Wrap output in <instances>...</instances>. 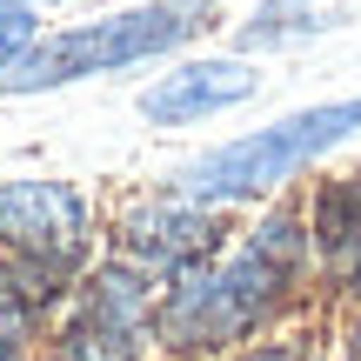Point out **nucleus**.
I'll return each mask as SVG.
<instances>
[{
	"instance_id": "f257e3e1",
	"label": "nucleus",
	"mask_w": 361,
	"mask_h": 361,
	"mask_svg": "<svg viewBox=\"0 0 361 361\" xmlns=\"http://www.w3.org/2000/svg\"><path fill=\"white\" fill-rule=\"evenodd\" d=\"M308 268H314L308 221L295 207H268L241 234V247H228L221 261H207V268L161 288L154 348L168 361H221V355L247 348L288 314Z\"/></svg>"
},
{
	"instance_id": "f03ea898",
	"label": "nucleus",
	"mask_w": 361,
	"mask_h": 361,
	"mask_svg": "<svg viewBox=\"0 0 361 361\" xmlns=\"http://www.w3.org/2000/svg\"><path fill=\"white\" fill-rule=\"evenodd\" d=\"M214 7L221 0H141V7L101 13V20L61 27V34H40V47L20 67L0 74V94H54V87H74V80H94V74H121V67L161 61L180 40L201 34L214 20Z\"/></svg>"
},
{
	"instance_id": "7ed1b4c3",
	"label": "nucleus",
	"mask_w": 361,
	"mask_h": 361,
	"mask_svg": "<svg viewBox=\"0 0 361 361\" xmlns=\"http://www.w3.org/2000/svg\"><path fill=\"white\" fill-rule=\"evenodd\" d=\"M361 134V94L355 101H322V107H295V114L268 121V128L241 134V141H221L207 154L180 161L174 168V194L194 207H234L274 194L281 180H295L301 168H314L322 154H335L341 141Z\"/></svg>"
},
{
	"instance_id": "20e7f679",
	"label": "nucleus",
	"mask_w": 361,
	"mask_h": 361,
	"mask_svg": "<svg viewBox=\"0 0 361 361\" xmlns=\"http://www.w3.org/2000/svg\"><path fill=\"white\" fill-rule=\"evenodd\" d=\"M161 288L128 261H94L40 335V361H147Z\"/></svg>"
},
{
	"instance_id": "39448f33",
	"label": "nucleus",
	"mask_w": 361,
	"mask_h": 361,
	"mask_svg": "<svg viewBox=\"0 0 361 361\" xmlns=\"http://www.w3.org/2000/svg\"><path fill=\"white\" fill-rule=\"evenodd\" d=\"M0 255L80 281L94 268V207L74 180L54 174H13L0 180Z\"/></svg>"
},
{
	"instance_id": "423d86ee",
	"label": "nucleus",
	"mask_w": 361,
	"mask_h": 361,
	"mask_svg": "<svg viewBox=\"0 0 361 361\" xmlns=\"http://www.w3.org/2000/svg\"><path fill=\"white\" fill-rule=\"evenodd\" d=\"M221 241H228V234H221V214H214V207L180 201L174 188L121 207V221H114V261L141 268L154 288H168V281H180V274L207 268V261H221V255H228Z\"/></svg>"
},
{
	"instance_id": "0eeeda50",
	"label": "nucleus",
	"mask_w": 361,
	"mask_h": 361,
	"mask_svg": "<svg viewBox=\"0 0 361 361\" xmlns=\"http://www.w3.org/2000/svg\"><path fill=\"white\" fill-rule=\"evenodd\" d=\"M261 74L241 61V54H214V61H180L174 74H161L154 87H141V121L154 128H194L207 114H228V107L255 101Z\"/></svg>"
},
{
	"instance_id": "6e6552de",
	"label": "nucleus",
	"mask_w": 361,
	"mask_h": 361,
	"mask_svg": "<svg viewBox=\"0 0 361 361\" xmlns=\"http://www.w3.org/2000/svg\"><path fill=\"white\" fill-rule=\"evenodd\" d=\"M308 241H314L322 274L341 288V295L361 301V174H341V180H322V188H314Z\"/></svg>"
},
{
	"instance_id": "1a4fd4ad",
	"label": "nucleus",
	"mask_w": 361,
	"mask_h": 361,
	"mask_svg": "<svg viewBox=\"0 0 361 361\" xmlns=\"http://www.w3.org/2000/svg\"><path fill=\"white\" fill-rule=\"evenodd\" d=\"M67 295H74V281L34 268V261L0 255V341H34L40 348V335L67 308Z\"/></svg>"
},
{
	"instance_id": "9d476101",
	"label": "nucleus",
	"mask_w": 361,
	"mask_h": 361,
	"mask_svg": "<svg viewBox=\"0 0 361 361\" xmlns=\"http://www.w3.org/2000/svg\"><path fill=\"white\" fill-rule=\"evenodd\" d=\"M341 13L328 7V0H261L255 13L241 20V47L247 54H261V47H295V40H314V34H328Z\"/></svg>"
},
{
	"instance_id": "9b49d317",
	"label": "nucleus",
	"mask_w": 361,
	"mask_h": 361,
	"mask_svg": "<svg viewBox=\"0 0 361 361\" xmlns=\"http://www.w3.org/2000/svg\"><path fill=\"white\" fill-rule=\"evenodd\" d=\"M34 47H40V13L20 7V0H0V74L20 67Z\"/></svg>"
},
{
	"instance_id": "f8f14e48",
	"label": "nucleus",
	"mask_w": 361,
	"mask_h": 361,
	"mask_svg": "<svg viewBox=\"0 0 361 361\" xmlns=\"http://www.w3.org/2000/svg\"><path fill=\"white\" fill-rule=\"evenodd\" d=\"M221 361H322V341L295 328V335H261V341H247V348H234Z\"/></svg>"
},
{
	"instance_id": "ddd939ff",
	"label": "nucleus",
	"mask_w": 361,
	"mask_h": 361,
	"mask_svg": "<svg viewBox=\"0 0 361 361\" xmlns=\"http://www.w3.org/2000/svg\"><path fill=\"white\" fill-rule=\"evenodd\" d=\"M335 361H361V308L348 314V328H341V355Z\"/></svg>"
},
{
	"instance_id": "4468645a",
	"label": "nucleus",
	"mask_w": 361,
	"mask_h": 361,
	"mask_svg": "<svg viewBox=\"0 0 361 361\" xmlns=\"http://www.w3.org/2000/svg\"><path fill=\"white\" fill-rule=\"evenodd\" d=\"M0 361H40L34 341H0Z\"/></svg>"
},
{
	"instance_id": "2eb2a0df",
	"label": "nucleus",
	"mask_w": 361,
	"mask_h": 361,
	"mask_svg": "<svg viewBox=\"0 0 361 361\" xmlns=\"http://www.w3.org/2000/svg\"><path fill=\"white\" fill-rule=\"evenodd\" d=\"M20 7H34V13H40V7H67V0H20Z\"/></svg>"
}]
</instances>
